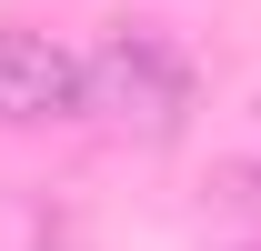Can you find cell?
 <instances>
[{
	"mask_svg": "<svg viewBox=\"0 0 261 251\" xmlns=\"http://www.w3.org/2000/svg\"><path fill=\"white\" fill-rule=\"evenodd\" d=\"M191 111H201V70H191V51L171 31L121 20V31L81 61V121L121 131V141H181Z\"/></svg>",
	"mask_w": 261,
	"mask_h": 251,
	"instance_id": "6da1fadb",
	"label": "cell"
},
{
	"mask_svg": "<svg viewBox=\"0 0 261 251\" xmlns=\"http://www.w3.org/2000/svg\"><path fill=\"white\" fill-rule=\"evenodd\" d=\"M81 121V61L50 31H0V131Z\"/></svg>",
	"mask_w": 261,
	"mask_h": 251,
	"instance_id": "7a4b0ae2",
	"label": "cell"
},
{
	"mask_svg": "<svg viewBox=\"0 0 261 251\" xmlns=\"http://www.w3.org/2000/svg\"><path fill=\"white\" fill-rule=\"evenodd\" d=\"M241 251H261V241H241Z\"/></svg>",
	"mask_w": 261,
	"mask_h": 251,
	"instance_id": "3957f363",
	"label": "cell"
}]
</instances>
